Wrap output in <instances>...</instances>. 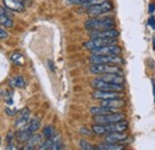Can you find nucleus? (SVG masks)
<instances>
[{
  "mask_svg": "<svg viewBox=\"0 0 155 150\" xmlns=\"http://www.w3.org/2000/svg\"><path fill=\"white\" fill-rule=\"evenodd\" d=\"M79 145H80V149H82V150H93L94 149V148L92 147V144H90L88 142H86V141H84V139L80 141Z\"/></svg>",
  "mask_w": 155,
  "mask_h": 150,
  "instance_id": "nucleus-26",
  "label": "nucleus"
},
{
  "mask_svg": "<svg viewBox=\"0 0 155 150\" xmlns=\"http://www.w3.org/2000/svg\"><path fill=\"white\" fill-rule=\"evenodd\" d=\"M4 6L13 12H23L24 11V2L23 0H2Z\"/></svg>",
  "mask_w": 155,
  "mask_h": 150,
  "instance_id": "nucleus-13",
  "label": "nucleus"
},
{
  "mask_svg": "<svg viewBox=\"0 0 155 150\" xmlns=\"http://www.w3.org/2000/svg\"><path fill=\"white\" fill-rule=\"evenodd\" d=\"M98 79L111 82V83H118L122 85L123 83V76L122 74H116V73H107V74H101Z\"/></svg>",
  "mask_w": 155,
  "mask_h": 150,
  "instance_id": "nucleus-15",
  "label": "nucleus"
},
{
  "mask_svg": "<svg viewBox=\"0 0 155 150\" xmlns=\"http://www.w3.org/2000/svg\"><path fill=\"white\" fill-rule=\"evenodd\" d=\"M154 7H155V4H152V5L149 6V13H153V11H154Z\"/></svg>",
  "mask_w": 155,
  "mask_h": 150,
  "instance_id": "nucleus-34",
  "label": "nucleus"
},
{
  "mask_svg": "<svg viewBox=\"0 0 155 150\" xmlns=\"http://www.w3.org/2000/svg\"><path fill=\"white\" fill-rule=\"evenodd\" d=\"M6 113H7L8 116H13V114L17 113V110H16V109H13V110H11V109H6Z\"/></svg>",
  "mask_w": 155,
  "mask_h": 150,
  "instance_id": "nucleus-32",
  "label": "nucleus"
},
{
  "mask_svg": "<svg viewBox=\"0 0 155 150\" xmlns=\"http://www.w3.org/2000/svg\"><path fill=\"white\" fill-rule=\"evenodd\" d=\"M0 25H4L6 28H12L13 26V20L10 18L8 16L0 15Z\"/></svg>",
  "mask_w": 155,
  "mask_h": 150,
  "instance_id": "nucleus-24",
  "label": "nucleus"
},
{
  "mask_svg": "<svg viewBox=\"0 0 155 150\" xmlns=\"http://www.w3.org/2000/svg\"><path fill=\"white\" fill-rule=\"evenodd\" d=\"M153 48L155 49V37H154V43H153Z\"/></svg>",
  "mask_w": 155,
  "mask_h": 150,
  "instance_id": "nucleus-37",
  "label": "nucleus"
},
{
  "mask_svg": "<svg viewBox=\"0 0 155 150\" xmlns=\"http://www.w3.org/2000/svg\"><path fill=\"white\" fill-rule=\"evenodd\" d=\"M55 135H56V132H55L53 126H45V128L43 129V136H44L45 139H47V138H53Z\"/></svg>",
  "mask_w": 155,
  "mask_h": 150,
  "instance_id": "nucleus-25",
  "label": "nucleus"
},
{
  "mask_svg": "<svg viewBox=\"0 0 155 150\" xmlns=\"http://www.w3.org/2000/svg\"><path fill=\"white\" fill-rule=\"evenodd\" d=\"M86 0H67V2L68 4H71V5H82L84 2H85Z\"/></svg>",
  "mask_w": 155,
  "mask_h": 150,
  "instance_id": "nucleus-29",
  "label": "nucleus"
},
{
  "mask_svg": "<svg viewBox=\"0 0 155 150\" xmlns=\"http://www.w3.org/2000/svg\"><path fill=\"white\" fill-rule=\"evenodd\" d=\"M4 99H5V101H6L8 105L13 104V100H12V93H11V92H4Z\"/></svg>",
  "mask_w": 155,
  "mask_h": 150,
  "instance_id": "nucleus-27",
  "label": "nucleus"
},
{
  "mask_svg": "<svg viewBox=\"0 0 155 150\" xmlns=\"http://www.w3.org/2000/svg\"><path fill=\"white\" fill-rule=\"evenodd\" d=\"M119 32L112 29H106V30H99V31H91L90 36L91 38H117Z\"/></svg>",
  "mask_w": 155,
  "mask_h": 150,
  "instance_id": "nucleus-11",
  "label": "nucleus"
},
{
  "mask_svg": "<svg viewBox=\"0 0 155 150\" xmlns=\"http://www.w3.org/2000/svg\"><path fill=\"white\" fill-rule=\"evenodd\" d=\"M6 149H17V148H16L15 145H12V144H10V145H8V147H7Z\"/></svg>",
  "mask_w": 155,
  "mask_h": 150,
  "instance_id": "nucleus-35",
  "label": "nucleus"
},
{
  "mask_svg": "<svg viewBox=\"0 0 155 150\" xmlns=\"http://www.w3.org/2000/svg\"><path fill=\"white\" fill-rule=\"evenodd\" d=\"M128 129V123L125 120H120L110 124H94L92 130L97 135H106L110 132H124Z\"/></svg>",
  "mask_w": 155,
  "mask_h": 150,
  "instance_id": "nucleus-1",
  "label": "nucleus"
},
{
  "mask_svg": "<svg viewBox=\"0 0 155 150\" xmlns=\"http://www.w3.org/2000/svg\"><path fill=\"white\" fill-rule=\"evenodd\" d=\"M92 98L96 100H107V99H122L123 94L120 92H115V91H99L92 93Z\"/></svg>",
  "mask_w": 155,
  "mask_h": 150,
  "instance_id": "nucleus-10",
  "label": "nucleus"
},
{
  "mask_svg": "<svg viewBox=\"0 0 155 150\" xmlns=\"http://www.w3.org/2000/svg\"><path fill=\"white\" fill-rule=\"evenodd\" d=\"M115 26V21L111 18H100V17H93V18L86 20L85 28L88 31H99V30H106L112 29Z\"/></svg>",
  "mask_w": 155,
  "mask_h": 150,
  "instance_id": "nucleus-2",
  "label": "nucleus"
},
{
  "mask_svg": "<svg viewBox=\"0 0 155 150\" xmlns=\"http://www.w3.org/2000/svg\"><path fill=\"white\" fill-rule=\"evenodd\" d=\"M125 114L120 112L107 113V114H100V116H94L93 122L94 124H110V123H116L124 120Z\"/></svg>",
  "mask_w": 155,
  "mask_h": 150,
  "instance_id": "nucleus-4",
  "label": "nucleus"
},
{
  "mask_svg": "<svg viewBox=\"0 0 155 150\" xmlns=\"http://www.w3.org/2000/svg\"><path fill=\"white\" fill-rule=\"evenodd\" d=\"M103 1H105V0H86L82 5L84 6H93V5H97V4L103 2Z\"/></svg>",
  "mask_w": 155,
  "mask_h": 150,
  "instance_id": "nucleus-28",
  "label": "nucleus"
},
{
  "mask_svg": "<svg viewBox=\"0 0 155 150\" xmlns=\"http://www.w3.org/2000/svg\"><path fill=\"white\" fill-rule=\"evenodd\" d=\"M117 38H91L88 42H86L84 44V47L88 50L100 48V47H105V45H112L116 44Z\"/></svg>",
  "mask_w": 155,
  "mask_h": 150,
  "instance_id": "nucleus-7",
  "label": "nucleus"
},
{
  "mask_svg": "<svg viewBox=\"0 0 155 150\" xmlns=\"http://www.w3.org/2000/svg\"><path fill=\"white\" fill-rule=\"evenodd\" d=\"M91 85L99 91H115V92H122L123 91V86L122 85H118V83H111V82H107V81H104V80H100V79H94Z\"/></svg>",
  "mask_w": 155,
  "mask_h": 150,
  "instance_id": "nucleus-6",
  "label": "nucleus"
},
{
  "mask_svg": "<svg viewBox=\"0 0 155 150\" xmlns=\"http://www.w3.org/2000/svg\"><path fill=\"white\" fill-rule=\"evenodd\" d=\"M90 72L92 74H107V73H116L122 74V69L112 63H93L90 67Z\"/></svg>",
  "mask_w": 155,
  "mask_h": 150,
  "instance_id": "nucleus-3",
  "label": "nucleus"
},
{
  "mask_svg": "<svg viewBox=\"0 0 155 150\" xmlns=\"http://www.w3.org/2000/svg\"><path fill=\"white\" fill-rule=\"evenodd\" d=\"M29 118H30V111L28 107H25L20 111L17 119H16V128H18V129L24 128L26 125V123L29 122Z\"/></svg>",
  "mask_w": 155,
  "mask_h": 150,
  "instance_id": "nucleus-14",
  "label": "nucleus"
},
{
  "mask_svg": "<svg viewBox=\"0 0 155 150\" xmlns=\"http://www.w3.org/2000/svg\"><path fill=\"white\" fill-rule=\"evenodd\" d=\"M153 92H154V100H155V83H153Z\"/></svg>",
  "mask_w": 155,
  "mask_h": 150,
  "instance_id": "nucleus-36",
  "label": "nucleus"
},
{
  "mask_svg": "<svg viewBox=\"0 0 155 150\" xmlns=\"http://www.w3.org/2000/svg\"><path fill=\"white\" fill-rule=\"evenodd\" d=\"M98 150H123L124 147L122 144H118V143H104V144H99L97 147Z\"/></svg>",
  "mask_w": 155,
  "mask_h": 150,
  "instance_id": "nucleus-20",
  "label": "nucleus"
},
{
  "mask_svg": "<svg viewBox=\"0 0 155 150\" xmlns=\"http://www.w3.org/2000/svg\"><path fill=\"white\" fill-rule=\"evenodd\" d=\"M8 85L11 88H23L25 87V79L23 76H15L8 80Z\"/></svg>",
  "mask_w": 155,
  "mask_h": 150,
  "instance_id": "nucleus-19",
  "label": "nucleus"
},
{
  "mask_svg": "<svg viewBox=\"0 0 155 150\" xmlns=\"http://www.w3.org/2000/svg\"><path fill=\"white\" fill-rule=\"evenodd\" d=\"M122 51V49L119 47H117L116 44L112 45H105V47H100L92 49L91 53L92 55H119Z\"/></svg>",
  "mask_w": 155,
  "mask_h": 150,
  "instance_id": "nucleus-9",
  "label": "nucleus"
},
{
  "mask_svg": "<svg viewBox=\"0 0 155 150\" xmlns=\"http://www.w3.org/2000/svg\"><path fill=\"white\" fill-rule=\"evenodd\" d=\"M11 61H12V63L16 64V66H23V64L25 63L24 56H23L20 53H18V51H16V53H13V54L11 55Z\"/></svg>",
  "mask_w": 155,
  "mask_h": 150,
  "instance_id": "nucleus-22",
  "label": "nucleus"
},
{
  "mask_svg": "<svg viewBox=\"0 0 155 150\" xmlns=\"http://www.w3.org/2000/svg\"><path fill=\"white\" fill-rule=\"evenodd\" d=\"M127 138H128L127 135L122 132H110V133H106L105 141L109 143H120V142L127 141Z\"/></svg>",
  "mask_w": 155,
  "mask_h": 150,
  "instance_id": "nucleus-17",
  "label": "nucleus"
},
{
  "mask_svg": "<svg viewBox=\"0 0 155 150\" xmlns=\"http://www.w3.org/2000/svg\"><path fill=\"white\" fill-rule=\"evenodd\" d=\"M117 112L112 109H109V107H105V106H98V107H92L91 109V113L93 116H100V114H107V113H114Z\"/></svg>",
  "mask_w": 155,
  "mask_h": 150,
  "instance_id": "nucleus-21",
  "label": "nucleus"
},
{
  "mask_svg": "<svg viewBox=\"0 0 155 150\" xmlns=\"http://www.w3.org/2000/svg\"><path fill=\"white\" fill-rule=\"evenodd\" d=\"M5 38H7V32L2 28H0V39H5Z\"/></svg>",
  "mask_w": 155,
  "mask_h": 150,
  "instance_id": "nucleus-30",
  "label": "nucleus"
},
{
  "mask_svg": "<svg viewBox=\"0 0 155 150\" xmlns=\"http://www.w3.org/2000/svg\"><path fill=\"white\" fill-rule=\"evenodd\" d=\"M112 8H114L112 4L109 0H105V1H103L100 4L90 6L88 10H87V13H88L90 17H99V16H101L104 13L110 12Z\"/></svg>",
  "mask_w": 155,
  "mask_h": 150,
  "instance_id": "nucleus-5",
  "label": "nucleus"
},
{
  "mask_svg": "<svg viewBox=\"0 0 155 150\" xmlns=\"http://www.w3.org/2000/svg\"><path fill=\"white\" fill-rule=\"evenodd\" d=\"M16 136H17V141H18V142L24 143V142H26V141L32 136V132L28 129V126H24V128L19 129V131L17 132Z\"/></svg>",
  "mask_w": 155,
  "mask_h": 150,
  "instance_id": "nucleus-18",
  "label": "nucleus"
},
{
  "mask_svg": "<svg viewBox=\"0 0 155 150\" xmlns=\"http://www.w3.org/2000/svg\"><path fill=\"white\" fill-rule=\"evenodd\" d=\"M88 61L93 64V63H123L122 57L118 55H91Z\"/></svg>",
  "mask_w": 155,
  "mask_h": 150,
  "instance_id": "nucleus-8",
  "label": "nucleus"
},
{
  "mask_svg": "<svg viewBox=\"0 0 155 150\" xmlns=\"http://www.w3.org/2000/svg\"><path fill=\"white\" fill-rule=\"evenodd\" d=\"M100 105L101 106H105V107H109V109H112L115 111L120 110L122 107L125 106V101L123 99H107V100H100Z\"/></svg>",
  "mask_w": 155,
  "mask_h": 150,
  "instance_id": "nucleus-12",
  "label": "nucleus"
},
{
  "mask_svg": "<svg viewBox=\"0 0 155 150\" xmlns=\"http://www.w3.org/2000/svg\"><path fill=\"white\" fill-rule=\"evenodd\" d=\"M0 15H5V16H8V11L7 8H5L4 6L0 5Z\"/></svg>",
  "mask_w": 155,
  "mask_h": 150,
  "instance_id": "nucleus-31",
  "label": "nucleus"
},
{
  "mask_svg": "<svg viewBox=\"0 0 155 150\" xmlns=\"http://www.w3.org/2000/svg\"><path fill=\"white\" fill-rule=\"evenodd\" d=\"M0 143H1V139H0Z\"/></svg>",
  "mask_w": 155,
  "mask_h": 150,
  "instance_id": "nucleus-38",
  "label": "nucleus"
},
{
  "mask_svg": "<svg viewBox=\"0 0 155 150\" xmlns=\"http://www.w3.org/2000/svg\"><path fill=\"white\" fill-rule=\"evenodd\" d=\"M25 143H26L25 147H24L25 150L36 149V148H38L39 145L42 144V136H39V135H34V133H32V136H31Z\"/></svg>",
  "mask_w": 155,
  "mask_h": 150,
  "instance_id": "nucleus-16",
  "label": "nucleus"
},
{
  "mask_svg": "<svg viewBox=\"0 0 155 150\" xmlns=\"http://www.w3.org/2000/svg\"><path fill=\"white\" fill-rule=\"evenodd\" d=\"M149 26H152V28H155V19L153 18V17H150V19H149Z\"/></svg>",
  "mask_w": 155,
  "mask_h": 150,
  "instance_id": "nucleus-33",
  "label": "nucleus"
},
{
  "mask_svg": "<svg viewBox=\"0 0 155 150\" xmlns=\"http://www.w3.org/2000/svg\"><path fill=\"white\" fill-rule=\"evenodd\" d=\"M39 128H41V122H39V119H37V118H32L30 120L29 125H28V129L32 132V133H35Z\"/></svg>",
  "mask_w": 155,
  "mask_h": 150,
  "instance_id": "nucleus-23",
  "label": "nucleus"
}]
</instances>
